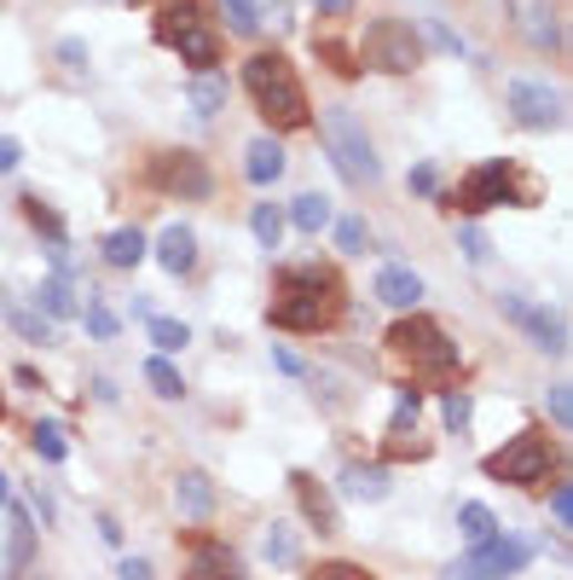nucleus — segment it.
Segmentation results:
<instances>
[{
  "instance_id": "f257e3e1",
  "label": "nucleus",
  "mask_w": 573,
  "mask_h": 580,
  "mask_svg": "<svg viewBox=\"0 0 573 580\" xmlns=\"http://www.w3.org/2000/svg\"><path fill=\"white\" fill-rule=\"evenodd\" d=\"M348 314V285L336 267H278V285H273V308L267 325L273 332H296V337H319L336 332Z\"/></svg>"
},
{
  "instance_id": "f03ea898",
  "label": "nucleus",
  "mask_w": 573,
  "mask_h": 580,
  "mask_svg": "<svg viewBox=\"0 0 573 580\" xmlns=\"http://www.w3.org/2000/svg\"><path fill=\"white\" fill-rule=\"evenodd\" d=\"M244 93L255 99V111L267 116L273 134H296L313 129V105H307V88H301V70L284 59V53H249L244 64Z\"/></svg>"
},
{
  "instance_id": "7ed1b4c3",
  "label": "nucleus",
  "mask_w": 573,
  "mask_h": 580,
  "mask_svg": "<svg viewBox=\"0 0 573 580\" xmlns=\"http://www.w3.org/2000/svg\"><path fill=\"white\" fill-rule=\"evenodd\" d=\"M539 181L528 169H521L515 157H492V163H475L463 174L458 186H447L440 192V210H458V215H481V210H504V204H515V210H528V204H539Z\"/></svg>"
},
{
  "instance_id": "20e7f679",
  "label": "nucleus",
  "mask_w": 573,
  "mask_h": 580,
  "mask_svg": "<svg viewBox=\"0 0 573 580\" xmlns=\"http://www.w3.org/2000/svg\"><path fill=\"white\" fill-rule=\"evenodd\" d=\"M382 348H388V360H395V366H406V377H417V384H440V377L458 366V343L440 332L429 314L395 319V332L382 337Z\"/></svg>"
},
{
  "instance_id": "39448f33",
  "label": "nucleus",
  "mask_w": 573,
  "mask_h": 580,
  "mask_svg": "<svg viewBox=\"0 0 573 580\" xmlns=\"http://www.w3.org/2000/svg\"><path fill=\"white\" fill-rule=\"evenodd\" d=\"M151 35H156V47H174L197 75H208L221 64V35H215V23L197 12V0H180V7L168 0V7L151 18Z\"/></svg>"
},
{
  "instance_id": "423d86ee",
  "label": "nucleus",
  "mask_w": 573,
  "mask_h": 580,
  "mask_svg": "<svg viewBox=\"0 0 573 580\" xmlns=\"http://www.w3.org/2000/svg\"><path fill=\"white\" fill-rule=\"evenodd\" d=\"M319 129H325L330 163L342 169V181H348V186H377V181H382L377 145H371V134L359 129V116H354L348 105H330V111L319 116Z\"/></svg>"
},
{
  "instance_id": "0eeeda50",
  "label": "nucleus",
  "mask_w": 573,
  "mask_h": 580,
  "mask_svg": "<svg viewBox=\"0 0 573 580\" xmlns=\"http://www.w3.org/2000/svg\"><path fill=\"white\" fill-rule=\"evenodd\" d=\"M551 465H556V447H551L544 430H521L510 447L481 459V470L492 476V482H510V488H539L544 476H551Z\"/></svg>"
},
{
  "instance_id": "6e6552de",
  "label": "nucleus",
  "mask_w": 573,
  "mask_h": 580,
  "mask_svg": "<svg viewBox=\"0 0 573 580\" xmlns=\"http://www.w3.org/2000/svg\"><path fill=\"white\" fill-rule=\"evenodd\" d=\"M533 551H539L533 540L504 535V528H499V535L481 540L475 551H469V558H458L447 574H440V580H510V574H521V569L533 563Z\"/></svg>"
},
{
  "instance_id": "1a4fd4ad",
  "label": "nucleus",
  "mask_w": 573,
  "mask_h": 580,
  "mask_svg": "<svg viewBox=\"0 0 573 580\" xmlns=\"http://www.w3.org/2000/svg\"><path fill=\"white\" fill-rule=\"evenodd\" d=\"M359 59L382 70V75H411L423 64V35H417V23H400V18H377L371 30H365V47Z\"/></svg>"
},
{
  "instance_id": "9d476101",
  "label": "nucleus",
  "mask_w": 573,
  "mask_h": 580,
  "mask_svg": "<svg viewBox=\"0 0 573 580\" xmlns=\"http://www.w3.org/2000/svg\"><path fill=\"white\" fill-rule=\"evenodd\" d=\"M145 181L163 192V197H186V204H203L208 192H215V174L197 151H156L145 163Z\"/></svg>"
},
{
  "instance_id": "9b49d317",
  "label": "nucleus",
  "mask_w": 573,
  "mask_h": 580,
  "mask_svg": "<svg viewBox=\"0 0 573 580\" xmlns=\"http://www.w3.org/2000/svg\"><path fill=\"white\" fill-rule=\"evenodd\" d=\"M504 99H510V116L521 122V129H533V134L562 129V122H567L562 93L551 82H539V75H515V82L504 88Z\"/></svg>"
},
{
  "instance_id": "f8f14e48",
  "label": "nucleus",
  "mask_w": 573,
  "mask_h": 580,
  "mask_svg": "<svg viewBox=\"0 0 573 580\" xmlns=\"http://www.w3.org/2000/svg\"><path fill=\"white\" fill-rule=\"evenodd\" d=\"M510 23L533 53H562V41H567L556 0H510Z\"/></svg>"
},
{
  "instance_id": "ddd939ff",
  "label": "nucleus",
  "mask_w": 573,
  "mask_h": 580,
  "mask_svg": "<svg viewBox=\"0 0 573 580\" xmlns=\"http://www.w3.org/2000/svg\"><path fill=\"white\" fill-rule=\"evenodd\" d=\"M499 308L528 332L544 355H567V325H562V314H551V308H533V302H521V296H499Z\"/></svg>"
},
{
  "instance_id": "4468645a",
  "label": "nucleus",
  "mask_w": 573,
  "mask_h": 580,
  "mask_svg": "<svg viewBox=\"0 0 573 580\" xmlns=\"http://www.w3.org/2000/svg\"><path fill=\"white\" fill-rule=\"evenodd\" d=\"M186 551H192L186 580H244V558L226 540H215V535H186Z\"/></svg>"
},
{
  "instance_id": "2eb2a0df",
  "label": "nucleus",
  "mask_w": 573,
  "mask_h": 580,
  "mask_svg": "<svg viewBox=\"0 0 573 580\" xmlns=\"http://www.w3.org/2000/svg\"><path fill=\"white\" fill-rule=\"evenodd\" d=\"M35 563V517L12 506V522H7V551H0V580H23V569Z\"/></svg>"
},
{
  "instance_id": "dca6fc26",
  "label": "nucleus",
  "mask_w": 573,
  "mask_h": 580,
  "mask_svg": "<svg viewBox=\"0 0 573 580\" xmlns=\"http://www.w3.org/2000/svg\"><path fill=\"white\" fill-rule=\"evenodd\" d=\"M290 488H296L301 517L313 522V535H336V528H342V517H336V499H330V488H325V482H313L307 470H296V476H290Z\"/></svg>"
},
{
  "instance_id": "f3484780",
  "label": "nucleus",
  "mask_w": 573,
  "mask_h": 580,
  "mask_svg": "<svg viewBox=\"0 0 573 580\" xmlns=\"http://www.w3.org/2000/svg\"><path fill=\"white\" fill-rule=\"evenodd\" d=\"M284 169H290V157H284L278 134L249 140V151H244V174H249V186H273V181H284Z\"/></svg>"
},
{
  "instance_id": "a211bd4d",
  "label": "nucleus",
  "mask_w": 573,
  "mask_h": 580,
  "mask_svg": "<svg viewBox=\"0 0 573 580\" xmlns=\"http://www.w3.org/2000/svg\"><path fill=\"white\" fill-rule=\"evenodd\" d=\"M377 302H388L395 314H417V302H423V279H417L411 267H382L377 273Z\"/></svg>"
},
{
  "instance_id": "6ab92c4d",
  "label": "nucleus",
  "mask_w": 573,
  "mask_h": 580,
  "mask_svg": "<svg viewBox=\"0 0 573 580\" xmlns=\"http://www.w3.org/2000/svg\"><path fill=\"white\" fill-rule=\"evenodd\" d=\"M156 262H163L174 279H186V273L197 267V233H192V226H180V221H174L168 233L156 238Z\"/></svg>"
},
{
  "instance_id": "aec40b11",
  "label": "nucleus",
  "mask_w": 573,
  "mask_h": 580,
  "mask_svg": "<svg viewBox=\"0 0 573 580\" xmlns=\"http://www.w3.org/2000/svg\"><path fill=\"white\" fill-rule=\"evenodd\" d=\"M215 499H221V493H215V482H208L203 470H180V482H174V506L186 511V517L203 522L208 511H215Z\"/></svg>"
},
{
  "instance_id": "412c9836",
  "label": "nucleus",
  "mask_w": 573,
  "mask_h": 580,
  "mask_svg": "<svg viewBox=\"0 0 573 580\" xmlns=\"http://www.w3.org/2000/svg\"><path fill=\"white\" fill-rule=\"evenodd\" d=\"M0 314H7V325L23 337V343H35V348H52V319H41L35 308H23L18 296H0Z\"/></svg>"
},
{
  "instance_id": "4be33fe9",
  "label": "nucleus",
  "mask_w": 573,
  "mask_h": 580,
  "mask_svg": "<svg viewBox=\"0 0 573 580\" xmlns=\"http://www.w3.org/2000/svg\"><path fill=\"white\" fill-rule=\"evenodd\" d=\"M284 226H301L307 238L325 233V226H330V197H325V192H301L296 204L284 210Z\"/></svg>"
},
{
  "instance_id": "5701e85b",
  "label": "nucleus",
  "mask_w": 573,
  "mask_h": 580,
  "mask_svg": "<svg viewBox=\"0 0 573 580\" xmlns=\"http://www.w3.org/2000/svg\"><path fill=\"white\" fill-rule=\"evenodd\" d=\"M342 493L348 499H365V506H377V499H388V470H377V465H348L342 470Z\"/></svg>"
},
{
  "instance_id": "b1692460",
  "label": "nucleus",
  "mask_w": 573,
  "mask_h": 580,
  "mask_svg": "<svg viewBox=\"0 0 573 580\" xmlns=\"http://www.w3.org/2000/svg\"><path fill=\"white\" fill-rule=\"evenodd\" d=\"M186 99H192V111H197V122H215L221 111H226V82L215 70L208 75H192V88H186Z\"/></svg>"
},
{
  "instance_id": "393cba45",
  "label": "nucleus",
  "mask_w": 573,
  "mask_h": 580,
  "mask_svg": "<svg viewBox=\"0 0 573 580\" xmlns=\"http://www.w3.org/2000/svg\"><path fill=\"white\" fill-rule=\"evenodd\" d=\"M75 308H82V296H75L70 279H59V273H52V279L35 291V314H41V319H70Z\"/></svg>"
},
{
  "instance_id": "a878e982",
  "label": "nucleus",
  "mask_w": 573,
  "mask_h": 580,
  "mask_svg": "<svg viewBox=\"0 0 573 580\" xmlns=\"http://www.w3.org/2000/svg\"><path fill=\"white\" fill-rule=\"evenodd\" d=\"M104 262H111V267H140L145 262V233H140V226H122V233H111V238H104Z\"/></svg>"
},
{
  "instance_id": "bb28decb",
  "label": "nucleus",
  "mask_w": 573,
  "mask_h": 580,
  "mask_svg": "<svg viewBox=\"0 0 573 580\" xmlns=\"http://www.w3.org/2000/svg\"><path fill=\"white\" fill-rule=\"evenodd\" d=\"M249 233H255L260 250L273 256L278 238H284V204H255V210H249Z\"/></svg>"
},
{
  "instance_id": "cd10ccee",
  "label": "nucleus",
  "mask_w": 573,
  "mask_h": 580,
  "mask_svg": "<svg viewBox=\"0 0 573 580\" xmlns=\"http://www.w3.org/2000/svg\"><path fill=\"white\" fill-rule=\"evenodd\" d=\"M18 210H23V221H30V226H35V233H41V238H52V244H64V215H59V210H52V204H41V197L30 192V197H23V204H18Z\"/></svg>"
},
{
  "instance_id": "c85d7f7f",
  "label": "nucleus",
  "mask_w": 573,
  "mask_h": 580,
  "mask_svg": "<svg viewBox=\"0 0 573 580\" xmlns=\"http://www.w3.org/2000/svg\"><path fill=\"white\" fill-rule=\"evenodd\" d=\"M145 384H151L156 395H163V400H180V395H186V377L174 372V360H168V355H151V360H145Z\"/></svg>"
},
{
  "instance_id": "c756f323",
  "label": "nucleus",
  "mask_w": 573,
  "mask_h": 580,
  "mask_svg": "<svg viewBox=\"0 0 573 580\" xmlns=\"http://www.w3.org/2000/svg\"><path fill=\"white\" fill-rule=\"evenodd\" d=\"M458 528H463V540H469V546H481V540H492V535H499V517H492L487 506H475V499H469V506L458 511Z\"/></svg>"
},
{
  "instance_id": "7c9ffc66",
  "label": "nucleus",
  "mask_w": 573,
  "mask_h": 580,
  "mask_svg": "<svg viewBox=\"0 0 573 580\" xmlns=\"http://www.w3.org/2000/svg\"><path fill=\"white\" fill-rule=\"evenodd\" d=\"M35 452H41L47 465H64L70 459V441H64V424L59 418H41L35 424Z\"/></svg>"
},
{
  "instance_id": "2f4dec72",
  "label": "nucleus",
  "mask_w": 573,
  "mask_h": 580,
  "mask_svg": "<svg viewBox=\"0 0 573 580\" xmlns=\"http://www.w3.org/2000/svg\"><path fill=\"white\" fill-rule=\"evenodd\" d=\"M267 563H273V569L296 563V528H290V522H273V528H267Z\"/></svg>"
},
{
  "instance_id": "473e14b6",
  "label": "nucleus",
  "mask_w": 573,
  "mask_h": 580,
  "mask_svg": "<svg viewBox=\"0 0 573 580\" xmlns=\"http://www.w3.org/2000/svg\"><path fill=\"white\" fill-rule=\"evenodd\" d=\"M151 343L163 348V355H174V348H186L192 343V332L180 319H163V314H151Z\"/></svg>"
},
{
  "instance_id": "72a5a7b5",
  "label": "nucleus",
  "mask_w": 573,
  "mask_h": 580,
  "mask_svg": "<svg viewBox=\"0 0 573 580\" xmlns=\"http://www.w3.org/2000/svg\"><path fill=\"white\" fill-rule=\"evenodd\" d=\"M221 12L232 23V35H255L260 30V7H255V0H221Z\"/></svg>"
},
{
  "instance_id": "f704fd0d",
  "label": "nucleus",
  "mask_w": 573,
  "mask_h": 580,
  "mask_svg": "<svg viewBox=\"0 0 573 580\" xmlns=\"http://www.w3.org/2000/svg\"><path fill=\"white\" fill-rule=\"evenodd\" d=\"M336 244H342V256H359V250L371 244V233H365L359 215H342V221H336Z\"/></svg>"
},
{
  "instance_id": "c9c22d12",
  "label": "nucleus",
  "mask_w": 573,
  "mask_h": 580,
  "mask_svg": "<svg viewBox=\"0 0 573 580\" xmlns=\"http://www.w3.org/2000/svg\"><path fill=\"white\" fill-rule=\"evenodd\" d=\"M440 418H447V430H469V395L463 389H447V400H440Z\"/></svg>"
},
{
  "instance_id": "e433bc0d",
  "label": "nucleus",
  "mask_w": 573,
  "mask_h": 580,
  "mask_svg": "<svg viewBox=\"0 0 573 580\" xmlns=\"http://www.w3.org/2000/svg\"><path fill=\"white\" fill-rule=\"evenodd\" d=\"M319 53L336 64V75H342V82H354V75H359V53H348L342 41H319Z\"/></svg>"
},
{
  "instance_id": "4c0bfd02",
  "label": "nucleus",
  "mask_w": 573,
  "mask_h": 580,
  "mask_svg": "<svg viewBox=\"0 0 573 580\" xmlns=\"http://www.w3.org/2000/svg\"><path fill=\"white\" fill-rule=\"evenodd\" d=\"M307 580H371V569H359V563H342V558H330V563H319Z\"/></svg>"
},
{
  "instance_id": "58836bf2",
  "label": "nucleus",
  "mask_w": 573,
  "mask_h": 580,
  "mask_svg": "<svg viewBox=\"0 0 573 580\" xmlns=\"http://www.w3.org/2000/svg\"><path fill=\"white\" fill-rule=\"evenodd\" d=\"M458 244H463V256L475 262V267L492 256V244H487V233H481V226H463V233H458Z\"/></svg>"
},
{
  "instance_id": "ea45409f",
  "label": "nucleus",
  "mask_w": 573,
  "mask_h": 580,
  "mask_svg": "<svg viewBox=\"0 0 573 580\" xmlns=\"http://www.w3.org/2000/svg\"><path fill=\"white\" fill-rule=\"evenodd\" d=\"M88 308V332L93 337H116V319H111V308H104V302H82Z\"/></svg>"
},
{
  "instance_id": "a19ab883",
  "label": "nucleus",
  "mask_w": 573,
  "mask_h": 580,
  "mask_svg": "<svg viewBox=\"0 0 573 580\" xmlns=\"http://www.w3.org/2000/svg\"><path fill=\"white\" fill-rule=\"evenodd\" d=\"M551 418L562 424V430L573 424V389H567V384H556V389H551Z\"/></svg>"
},
{
  "instance_id": "79ce46f5",
  "label": "nucleus",
  "mask_w": 573,
  "mask_h": 580,
  "mask_svg": "<svg viewBox=\"0 0 573 580\" xmlns=\"http://www.w3.org/2000/svg\"><path fill=\"white\" fill-rule=\"evenodd\" d=\"M18 163H23V145H18L12 134H0V174H12Z\"/></svg>"
},
{
  "instance_id": "37998d69",
  "label": "nucleus",
  "mask_w": 573,
  "mask_h": 580,
  "mask_svg": "<svg viewBox=\"0 0 573 580\" xmlns=\"http://www.w3.org/2000/svg\"><path fill=\"white\" fill-rule=\"evenodd\" d=\"M59 59H64L70 70H88V47H82V41H59Z\"/></svg>"
},
{
  "instance_id": "c03bdc74",
  "label": "nucleus",
  "mask_w": 573,
  "mask_h": 580,
  "mask_svg": "<svg viewBox=\"0 0 573 580\" xmlns=\"http://www.w3.org/2000/svg\"><path fill=\"white\" fill-rule=\"evenodd\" d=\"M116 580H151V563L145 558H122L116 563Z\"/></svg>"
},
{
  "instance_id": "a18cd8bd",
  "label": "nucleus",
  "mask_w": 573,
  "mask_h": 580,
  "mask_svg": "<svg viewBox=\"0 0 573 580\" xmlns=\"http://www.w3.org/2000/svg\"><path fill=\"white\" fill-rule=\"evenodd\" d=\"M411 186H417V192H423V197H429V192L440 186V169H434V163H423V169H417V174H411Z\"/></svg>"
},
{
  "instance_id": "49530a36",
  "label": "nucleus",
  "mask_w": 573,
  "mask_h": 580,
  "mask_svg": "<svg viewBox=\"0 0 573 580\" xmlns=\"http://www.w3.org/2000/svg\"><path fill=\"white\" fill-rule=\"evenodd\" d=\"M551 511H556V522L567 528V517H573V493H567V488H556V493H551Z\"/></svg>"
},
{
  "instance_id": "de8ad7c7",
  "label": "nucleus",
  "mask_w": 573,
  "mask_h": 580,
  "mask_svg": "<svg viewBox=\"0 0 573 580\" xmlns=\"http://www.w3.org/2000/svg\"><path fill=\"white\" fill-rule=\"evenodd\" d=\"M99 535H104V540H111V546H122V522H116L111 511H104V517H99Z\"/></svg>"
},
{
  "instance_id": "09e8293b",
  "label": "nucleus",
  "mask_w": 573,
  "mask_h": 580,
  "mask_svg": "<svg viewBox=\"0 0 573 580\" xmlns=\"http://www.w3.org/2000/svg\"><path fill=\"white\" fill-rule=\"evenodd\" d=\"M429 35H434V41H440V47H447V53H463V41H458V35H452V30H440V23H429Z\"/></svg>"
},
{
  "instance_id": "8fccbe9b",
  "label": "nucleus",
  "mask_w": 573,
  "mask_h": 580,
  "mask_svg": "<svg viewBox=\"0 0 573 580\" xmlns=\"http://www.w3.org/2000/svg\"><path fill=\"white\" fill-rule=\"evenodd\" d=\"M313 7H319L325 18H342V12H354V0H313Z\"/></svg>"
},
{
  "instance_id": "3c124183",
  "label": "nucleus",
  "mask_w": 573,
  "mask_h": 580,
  "mask_svg": "<svg viewBox=\"0 0 573 580\" xmlns=\"http://www.w3.org/2000/svg\"><path fill=\"white\" fill-rule=\"evenodd\" d=\"M12 377H18V389H41V372L35 366H18Z\"/></svg>"
},
{
  "instance_id": "603ef678",
  "label": "nucleus",
  "mask_w": 573,
  "mask_h": 580,
  "mask_svg": "<svg viewBox=\"0 0 573 580\" xmlns=\"http://www.w3.org/2000/svg\"><path fill=\"white\" fill-rule=\"evenodd\" d=\"M7 499H12V493H7V476H0V506H7Z\"/></svg>"
},
{
  "instance_id": "864d4df0",
  "label": "nucleus",
  "mask_w": 573,
  "mask_h": 580,
  "mask_svg": "<svg viewBox=\"0 0 573 580\" xmlns=\"http://www.w3.org/2000/svg\"><path fill=\"white\" fill-rule=\"evenodd\" d=\"M30 580H41V574H30Z\"/></svg>"
}]
</instances>
